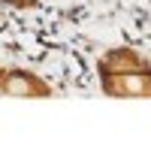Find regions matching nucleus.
Here are the masks:
<instances>
[{
	"label": "nucleus",
	"instance_id": "7ed1b4c3",
	"mask_svg": "<svg viewBox=\"0 0 151 148\" xmlns=\"http://www.w3.org/2000/svg\"><path fill=\"white\" fill-rule=\"evenodd\" d=\"M0 3L12 9H33V6H40V0H0Z\"/></svg>",
	"mask_w": 151,
	"mask_h": 148
},
{
	"label": "nucleus",
	"instance_id": "f257e3e1",
	"mask_svg": "<svg viewBox=\"0 0 151 148\" xmlns=\"http://www.w3.org/2000/svg\"><path fill=\"white\" fill-rule=\"evenodd\" d=\"M97 82L112 100H151V60L133 45H112L97 57Z\"/></svg>",
	"mask_w": 151,
	"mask_h": 148
},
{
	"label": "nucleus",
	"instance_id": "f03ea898",
	"mask_svg": "<svg viewBox=\"0 0 151 148\" xmlns=\"http://www.w3.org/2000/svg\"><path fill=\"white\" fill-rule=\"evenodd\" d=\"M0 97H21V100H48L55 88L42 76L24 67H0Z\"/></svg>",
	"mask_w": 151,
	"mask_h": 148
}]
</instances>
